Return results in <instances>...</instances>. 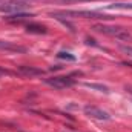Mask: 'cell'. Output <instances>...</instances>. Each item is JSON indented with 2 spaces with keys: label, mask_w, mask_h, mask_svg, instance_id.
Instances as JSON below:
<instances>
[{
  "label": "cell",
  "mask_w": 132,
  "mask_h": 132,
  "mask_svg": "<svg viewBox=\"0 0 132 132\" xmlns=\"http://www.w3.org/2000/svg\"><path fill=\"white\" fill-rule=\"evenodd\" d=\"M0 49L9 51V52H26V48L14 45L12 42H3V40H0Z\"/></svg>",
  "instance_id": "obj_7"
},
{
  "label": "cell",
  "mask_w": 132,
  "mask_h": 132,
  "mask_svg": "<svg viewBox=\"0 0 132 132\" xmlns=\"http://www.w3.org/2000/svg\"><path fill=\"white\" fill-rule=\"evenodd\" d=\"M19 72L22 75H26V77H34V75H43L45 72L42 69H37L32 66H19Z\"/></svg>",
  "instance_id": "obj_8"
},
{
  "label": "cell",
  "mask_w": 132,
  "mask_h": 132,
  "mask_svg": "<svg viewBox=\"0 0 132 132\" xmlns=\"http://www.w3.org/2000/svg\"><path fill=\"white\" fill-rule=\"evenodd\" d=\"M120 49H121V51H123L125 54H128V55H129V57L132 59V48H131V46H126V45H121V46H120Z\"/></svg>",
  "instance_id": "obj_12"
},
{
  "label": "cell",
  "mask_w": 132,
  "mask_h": 132,
  "mask_svg": "<svg viewBox=\"0 0 132 132\" xmlns=\"http://www.w3.org/2000/svg\"><path fill=\"white\" fill-rule=\"evenodd\" d=\"M25 29H26V32H28V34H38V35L48 32V29H46V26H45V25L34 23V22H31V23H26Z\"/></svg>",
  "instance_id": "obj_6"
},
{
  "label": "cell",
  "mask_w": 132,
  "mask_h": 132,
  "mask_svg": "<svg viewBox=\"0 0 132 132\" xmlns=\"http://www.w3.org/2000/svg\"><path fill=\"white\" fill-rule=\"evenodd\" d=\"M8 74H11V72L6 71V69H3V68H0V75H8Z\"/></svg>",
  "instance_id": "obj_14"
},
{
  "label": "cell",
  "mask_w": 132,
  "mask_h": 132,
  "mask_svg": "<svg viewBox=\"0 0 132 132\" xmlns=\"http://www.w3.org/2000/svg\"><path fill=\"white\" fill-rule=\"evenodd\" d=\"M57 59H62V60H69V62H75V55H72L71 52H65V51L59 52V54H57Z\"/></svg>",
  "instance_id": "obj_11"
},
{
  "label": "cell",
  "mask_w": 132,
  "mask_h": 132,
  "mask_svg": "<svg viewBox=\"0 0 132 132\" xmlns=\"http://www.w3.org/2000/svg\"><path fill=\"white\" fill-rule=\"evenodd\" d=\"M95 31H98L101 34H106V35H112V37H117L120 40H132V35L128 32V29L121 28V26H104V25H95L94 26Z\"/></svg>",
  "instance_id": "obj_2"
},
{
  "label": "cell",
  "mask_w": 132,
  "mask_h": 132,
  "mask_svg": "<svg viewBox=\"0 0 132 132\" xmlns=\"http://www.w3.org/2000/svg\"><path fill=\"white\" fill-rule=\"evenodd\" d=\"M83 86H85V88H89V89H94V91L104 92V94H108V92H109V89H108L106 86H103V85H98V83H83Z\"/></svg>",
  "instance_id": "obj_9"
},
{
  "label": "cell",
  "mask_w": 132,
  "mask_h": 132,
  "mask_svg": "<svg viewBox=\"0 0 132 132\" xmlns=\"http://www.w3.org/2000/svg\"><path fill=\"white\" fill-rule=\"evenodd\" d=\"M49 15L55 17V19H62V17H80V19H94V20H112V15H106L101 12L95 11H55V12H49Z\"/></svg>",
  "instance_id": "obj_1"
},
{
  "label": "cell",
  "mask_w": 132,
  "mask_h": 132,
  "mask_svg": "<svg viewBox=\"0 0 132 132\" xmlns=\"http://www.w3.org/2000/svg\"><path fill=\"white\" fill-rule=\"evenodd\" d=\"M83 111H85V114H86L88 117L95 118V120H100V121H108V120H111V115H109L106 111H103V109L97 108V106L86 104V106L83 108Z\"/></svg>",
  "instance_id": "obj_4"
},
{
  "label": "cell",
  "mask_w": 132,
  "mask_h": 132,
  "mask_svg": "<svg viewBox=\"0 0 132 132\" xmlns=\"http://www.w3.org/2000/svg\"><path fill=\"white\" fill-rule=\"evenodd\" d=\"M72 75H62V77L45 78V83L52 86V88H55V89H66V88H71V86L75 85V78H72Z\"/></svg>",
  "instance_id": "obj_3"
},
{
  "label": "cell",
  "mask_w": 132,
  "mask_h": 132,
  "mask_svg": "<svg viewBox=\"0 0 132 132\" xmlns=\"http://www.w3.org/2000/svg\"><path fill=\"white\" fill-rule=\"evenodd\" d=\"M31 17H34L32 14H26V12H14V14H9L5 17L6 22H11V23H20V22H26L29 20Z\"/></svg>",
  "instance_id": "obj_5"
},
{
  "label": "cell",
  "mask_w": 132,
  "mask_h": 132,
  "mask_svg": "<svg viewBox=\"0 0 132 132\" xmlns=\"http://www.w3.org/2000/svg\"><path fill=\"white\" fill-rule=\"evenodd\" d=\"M106 9H132V3H112V5H108Z\"/></svg>",
  "instance_id": "obj_10"
},
{
  "label": "cell",
  "mask_w": 132,
  "mask_h": 132,
  "mask_svg": "<svg viewBox=\"0 0 132 132\" xmlns=\"http://www.w3.org/2000/svg\"><path fill=\"white\" fill-rule=\"evenodd\" d=\"M63 3H72V2H95V0H60Z\"/></svg>",
  "instance_id": "obj_13"
}]
</instances>
